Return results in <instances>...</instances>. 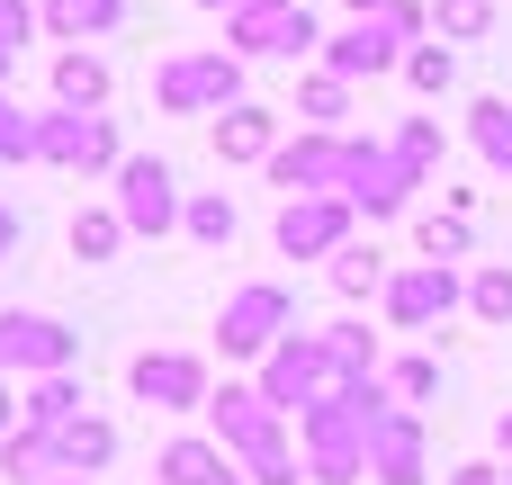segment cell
<instances>
[{
    "mask_svg": "<svg viewBox=\"0 0 512 485\" xmlns=\"http://www.w3.org/2000/svg\"><path fill=\"white\" fill-rule=\"evenodd\" d=\"M207 414H216V450L243 459V477H252V485H297L288 414H270L261 387H225V396H207Z\"/></svg>",
    "mask_w": 512,
    "mask_h": 485,
    "instance_id": "obj_1",
    "label": "cell"
},
{
    "mask_svg": "<svg viewBox=\"0 0 512 485\" xmlns=\"http://www.w3.org/2000/svg\"><path fill=\"white\" fill-rule=\"evenodd\" d=\"M153 99L171 108V117H198V108H243V63L216 45V54H171L162 72H153Z\"/></svg>",
    "mask_w": 512,
    "mask_h": 485,
    "instance_id": "obj_2",
    "label": "cell"
},
{
    "mask_svg": "<svg viewBox=\"0 0 512 485\" xmlns=\"http://www.w3.org/2000/svg\"><path fill=\"white\" fill-rule=\"evenodd\" d=\"M288 324H297L288 288H279V279H252V288H234V297H225L216 342H225V360H270V351L288 342Z\"/></svg>",
    "mask_w": 512,
    "mask_h": 485,
    "instance_id": "obj_3",
    "label": "cell"
},
{
    "mask_svg": "<svg viewBox=\"0 0 512 485\" xmlns=\"http://www.w3.org/2000/svg\"><path fill=\"white\" fill-rule=\"evenodd\" d=\"M324 396H342L324 342H315V333H288V342L261 360V405H270V414H315Z\"/></svg>",
    "mask_w": 512,
    "mask_h": 485,
    "instance_id": "obj_4",
    "label": "cell"
},
{
    "mask_svg": "<svg viewBox=\"0 0 512 485\" xmlns=\"http://www.w3.org/2000/svg\"><path fill=\"white\" fill-rule=\"evenodd\" d=\"M414 189H423V171H414L405 153H387V144H351V153H342V207H351V216H369V225H378V216H405Z\"/></svg>",
    "mask_w": 512,
    "mask_h": 485,
    "instance_id": "obj_5",
    "label": "cell"
},
{
    "mask_svg": "<svg viewBox=\"0 0 512 485\" xmlns=\"http://www.w3.org/2000/svg\"><path fill=\"white\" fill-rule=\"evenodd\" d=\"M324 45V27H315V9L306 0H252L243 18H225V54L243 63V54H315Z\"/></svg>",
    "mask_w": 512,
    "mask_h": 485,
    "instance_id": "obj_6",
    "label": "cell"
},
{
    "mask_svg": "<svg viewBox=\"0 0 512 485\" xmlns=\"http://www.w3.org/2000/svg\"><path fill=\"white\" fill-rule=\"evenodd\" d=\"M180 171L162 162V153H126L117 162V216H126V234H171L180 225Z\"/></svg>",
    "mask_w": 512,
    "mask_h": 485,
    "instance_id": "obj_7",
    "label": "cell"
},
{
    "mask_svg": "<svg viewBox=\"0 0 512 485\" xmlns=\"http://www.w3.org/2000/svg\"><path fill=\"white\" fill-rule=\"evenodd\" d=\"M36 162H54V171H117L126 153H117V126L108 117L54 108V117H36Z\"/></svg>",
    "mask_w": 512,
    "mask_h": 485,
    "instance_id": "obj_8",
    "label": "cell"
},
{
    "mask_svg": "<svg viewBox=\"0 0 512 485\" xmlns=\"http://www.w3.org/2000/svg\"><path fill=\"white\" fill-rule=\"evenodd\" d=\"M72 351H81V333L72 324H54V315H0V378H63L72 369Z\"/></svg>",
    "mask_w": 512,
    "mask_h": 485,
    "instance_id": "obj_9",
    "label": "cell"
},
{
    "mask_svg": "<svg viewBox=\"0 0 512 485\" xmlns=\"http://www.w3.org/2000/svg\"><path fill=\"white\" fill-rule=\"evenodd\" d=\"M342 153H351V135H297L270 153V180L288 198H342Z\"/></svg>",
    "mask_w": 512,
    "mask_h": 485,
    "instance_id": "obj_10",
    "label": "cell"
},
{
    "mask_svg": "<svg viewBox=\"0 0 512 485\" xmlns=\"http://www.w3.org/2000/svg\"><path fill=\"white\" fill-rule=\"evenodd\" d=\"M270 234H279L288 261H333V252L351 243V207H342V198H288Z\"/></svg>",
    "mask_w": 512,
    "mask_h": 485,
    "instance_id": "obj_11",
    "label": "cell"
},
{
    "mask_svg": "<svg viewBox=\"0 0 512 485\" xmlns=\"http://www.w3.org/2000/svg\"><path fill=\"white\" fill-rule=\"evenodd\" d=\"M459 297H468V288H459V270L414 261V270H396V279H387V324H396V333H423V324H441Z\"/></svg>",
    "mask_w": 512,
    "mask_h": 485,
    "instance_id": "obj_12",
    "label": "cell"
},
{
    "mask_svg": "<svg viewBox=\"0 0 512 485\" xmlns=\"http://www.w3.org/2000/svg\"><path fill=\"white\" fill-rule=\"evenodd\" d=\"M126 387H135L153 414H198V405H207V360H189V351H144V360L126 369Z\"/></svg>",
    "mask_w": 512,
    "mask_h": 485,
    "instance_id": "obj_13",
    "label": "cell"
},
{
    "mask_svg": "<svg viewBox=\"0 0 512 485\" xmlns=\"http://www.w3.org/2000/svg\"><path fill=\"white\" fill-rule=\"evenodd\" d=\"M324 72L333 81H369V72H405V45L387 18H351L342 36H324Z\"/></svg>",
    "mask_w": 512,
    "mask_h": 485,
    "instance_id": "obj_14",
    "label": "cell"
},
{
    "mask_svg": "<svg viewBox=\"0 0 512 485\" xmlns=\"http://www.w3.org/2000/svg\"><path fill=\"white\" fill-rule=\"evenodd\" d=\"M369 477L378 485H423V414H387L378 432H369Z\"/></svg>",
    "mask_w": 512,
    "mask_h": 485,
    "instance_id": "obj_15",
    "label": "cell"
},
{
    "mask_svg": "<svg viewBox=\"0 0 512 485\" xmlns=\"http://www.w3.org/2000/svg\"><path fill=\"white\" fill-rule=\"evenodd\" d=\"M270 153H279V117H270V108L243 99V108L216 117V162H270Z\"/></svg>",
    "mask_w": 512,
    "mask_h": 485,
    "instance_id": "obj_16",
    "label": "cell"
},
{
    "mask_svg": "<svg viewBox=\"0 0 512 485\" xmlns=\"http://www.w3.org/2000/svg\"><path fill=\"white\" fill-rule=\"evenodd\" d=\"M54 459H63V477H99V468L117 459V423H99V414H72V423L54 432Z\"/></svg>",
    "mask_w": 512,
    "mask_h": 485,
    "instance_id": "obj_17",
    "label": "cell"
},
{
    "mask_svg": "<svg viewBox=\"0 0 512 485\" xmlns=\"http://www.w3.org/2000/svg\"><path fill=\"white\" fill-rule=\"evenodd\" d=\"M36 27H54V36L81 54V36H108V27H126V0H36Z\"/></svg>",
    "mask_w": 512,
    "mask_h": 485,
    "instance_id": "obj_18",
    "label": "cell"
},
{
    "mask_svg": "<svg viewBox=\"0 0 512 485\" xmlns=\"http://www.w3.org/2000/svg\"><path fill=\"white\" fill-rule=\"evenodd\" d=\"M54 108L99 117V108H108V63H99V54H54Z\"/></svg>",
    "mask_w": 512,
    "mask_h": 485,
    "instance_id": "obj_19",
    "label": "cell"
},
{
    "mask_svg": "<svg viewBox=\"0 0 512 485\" xmlns=\"http://www.w3.org/2000/svg\"><path fill=\"white\" fill-rule=\"evenodd\" d=\"M0 477H9V485H63L54 432H9V441H0Z\"/></svg>",
    "mask_w": 512,
    "mask_h": 485,
    "instance_id": "obj_20",
    "label": "cell"
},
{
    "mask_svg": "<svg viewBox=\"0 0 512 485\" xmlns=\"http://www.w3.org/2000/svg\"><path fill=\"white\" fill-rule=\"evenodd\" d=\"M162 485H243V477H234V459L216 441H171L162 450Z\"/></svg>",
    "mask_w": 512,
    "mask_h": 485,
    "instance_id": "obj_21",
    "label": "cell"
},
{
    "mask_svg": "<svg viewBox=\"0 0 512 485\" xmlns=\"http://www.w3.org/2000/svg\"><path fill=\"white\" fill-rule=\"evenodd\" d=\"M18 414H27V432H63V423L81 414V387H72V369H63V378H36Z\"/></svg>",
    "mask_w": 512,
    "mask_h": 485,
    "instance_id": "obj_22",
    "label": "cell"
},
{
    "mask_svg": "<svg viewBox=\"0 0 512 485\" xmlns=\"http://www.w3.org/2000/svg\"><path fill=\"white\" fill-rule=\"evenodd\" d=\"M468 144L512 180V99H477V108H468Z\"/></svg>",
    "mask_w": 512,
    "mask_h": 485,
    "instance_id": "obj_23",
    "label": "cell"
},
{
    "mask_svg": "<svg viewBox=\"0 0 512 485\" xmlns=\"http://www.w3.org/2000/svg\"><path fill=\"white\" fill-rule=\"evenodd\" d=\"M117 243H126V216L117 207H81L72 216V261H117Z\"/></svg>",
    "mask_w": 512,
    "mask_h": 485,
    "instance_id": "obj_24",
    "label": "cell"
},
{
    "mask_svg": "<svg viewBox=\"0 0 512 485\" xmlns=\"http://www.w3.org/2000/svg\"><path fill=\"white\" fill-rule=\"evenodd\" d=\"M333 288H342V297H369V288L387 297V252H378V243H342V252H333Z\"/></svg>",
    "mask_w": 512,
    "mask_h": 485,
    "instance_id": "obj_25",
    "label": "cell"
},
{
    "mask_svg": "<svg viewBox=\"0 0 512 485\" xmlns=\"http://www.w3.org/2000/svg\"><path fill=\"white\" fill-rule=\"evenodd\" d=\"M180 225H189L198 243H234V234H243V216H234V198H225V189H198V198L180 207Z\"/></svg>",
    "mask_w": 512,
    "mask_h": 485,
    "instance_id": "obj_26",
    "label": "cell"
},
{
    "mask_svg": "<svg viewBox=\"0 0 512 485\" xmlns=\"http://www.w3.org/2000/svg\"><path fill=\"white\" fill-rule=\"evenodd\" d=\"M432 27H441V45H477L495 27V0H432Z\"/></svg>",
    "mask_w": 512,
    "mask_h": 485,
    "instance_id": "obj_27",
    "label": "cell"
},
{
    "mask_svg": "<svg viewBox=\"0 0 512 485\" xmlns=\"http://www.w3.org/2000/svg\"><path fill=\"white\" fill-rule=\"evenodd\" d=\"M468 306H477V324H512V261H486L468 279Z\"/></svg>",
    "mask_w": 512,
    "mask_h": 485,
    "instance_id": "obj_28",
    "label": "cell"
},
{
    "mask_svg": "<svg viewBox=\"0 0 512 485\" xmlns=\"http://www.w3.org/2000/svg\"><path fill=\"white\" fill-rule=\"evenodd\" d=\"M297 117H315V135H333V117H351V81L315 72V81L297 90Z\"/></svg>",
    "mask_w": 512,
    "mask_h": 485,
    "instance_id": "obj_29",
    "label": "cell"
},
{
    "mask_svg": "<svg viewBox=\"0 0 512 485\" xmlns=\"http://www.w3.org/2000/svg\"><path fill=\"white\" fill-rule=\"evenodd\" d=\"M405 81H414L423 99H441V90L459 81V54H450V45H414V54H405Z\"/></svg>",
    "mask_w": 512,
    "mask_h": 485,
    "instance_id": "obj_30",
    "label": "cell"
},
{
    "mask_svg": "<svg viewBox=\"0 0 512 485\" xmlns=\"http://www.w3.org/2000/svg\"><path fill=\"white\" fill-rule=\"evenodd\" d=\"M414 243H423V261H441V270H450V261L468 252V216H423V225H414Z\"/></svg>",
    "mask_w": 512,
    "mask_h": 485,
    "instance_id": "obj_31",
    "label": "cell"
},
{
    "mask_svg": "<svg viewBox=\"0 0 512 485\" xmlns=\"http://www.w3.org/2000/svg\"><path fill=\"white\" fill-rule=\"evenodd\" d=\"M0 162H36V117L0 90Z\"/></svg>",
    "mask_w": 512,
    "mask_h": 485,
    "instance_id": "obj_32",
    "label": "cell"
},
{
    "mask_svg": "<svg viewBox=\"0 0 512 485\" xmlns=\"http://www.w3.org/2000/svg\"><path fill=\"white\" fill-rule=\"evenodd\" d=\"M387 396H405V405L441 396V360H396V369H387Z\"/></svg>",
    "mask_w": 512,
    "mask_h": 485,
    "instance_id": "obj_33",
    "label": "cell"
},
{
    "mask_svg": "<svg viewBox=\"0 0 512 485\" xmlns=\"http://www.w3.org/2000/svg\"><path fill=\"white\" fill-rule=\"evenodd\" d=\"M396 153H405L414 171H432V162H441V117H405V135H396Z\"/></svg>",
    "mask_w": 512,
    "mask_h": 485,
    "instance_id": "obj_34",
    "label": "cell"
},
{
    "mask_svg": "<svg viewBox=\"0 0 512 485\" xmlns=\"http://www.w3.org/2000/svg\"><path fill=\"white\" fill-rule=\"evenodd\" d=\"M27 36H36V9H27V0H0V63H18Z\"/></svg>",
    "mask_w": 512,
    "mask_h": 485,
    "instance_id": "obj_35",
    "label": "cell"
},
{
    "mask_svg": "<svg viewBox=\"0 0 512 485\" xmlns=\"http://www.w3.org/2000/svg\"><path fill=\"white\" fill-rule=\"evenodd\" d=\"M387 27H396V45L414 54V36L432 27V9H423V0H387Z\"/></svg>",
    "mask_w": 512,
    "mask_h": 485,
    "instance_id": "obj_36",
    "label": "cell"
},
{
    "mask_svg": "<svg viewBox=\"0 0 512 485\" xmlns=\"http://www.w3.org/2000/svg\"><path fill=\"white\" fill-rule=\"evenodd\" d=\"M450 485H504V468H486V459H468V468H450Z\"/></svg>",
    "mask_w": 512,
    "mask_h": 485,
    "instance_id": "obj_37",
    "label": "cell"
},
{
    "mask_svg": "<svg viewBox=\"0 0 512 485\" xmlns=\"http://www.w3.org/2000/svg\"><path fill=\"white\" fill-rule=\"evenodd\" d=\"M9 252H18V216L0 207V261H9Z\"/></svg>",
    "mask_w": 512,
    "mask_h": 485,
    "instance_id": "obj_38",
    "label": "cell"
},
{
    "mask_svg": "<svg viewBox=\"0 0 512 485\" xmlns=\"http://www.w3.org/2000/svg\"><path fill=\"white\" fill-rule=\"evenodd\" d=\"M342 9H351V18H387V0H342Z\"/></svg>",
    "mask_w": 512,
    "mask_h": 485,
    "instance_id": "obj_39",
    "label": "cell"
},
{
    "mask_svg": "<svg viewBox=\"0 0 512 485\" xmlns=\"http://www.w3.org/2000/svg\"><path fill=\"white\" fill-rule=\"evenodd\" d=\"M198 9H225V18H243V9H252V0H198Z\"/></svg>",
    "mask_w": 512,
    "mask_h": 485,
    "instance_id": "obj_40",
    "label": "cell"
},
{
    "mask_svg": "<svg viewBox=\"0 0 512 485\" xmlns=\"http://www.w3.org/2000/svg\"><path fill=\"white\" fill-rule=\"evenodd\" d=\"M9 414H18V405H9V378H0V441H9Z\"/></svg>",
    "mask_w": 512,
    "mask_h": 485,
    "instance_id": "obj_41",
    "label": "cell"
},
{
    "mask_svg": "<svg viewBox=\"0 0 512 485\" xmlns=\"http://www.w3.org/2000/svg\"><path fill=\"white\" fill-rule=\"evenodd\" d=\"M495 441H504V450H512V414H495Z\"/></svg>",
    "mask_w": 512,
    "mask_h": 485,
    "instance_id": "obj_42",
    "label": "cell"
},
{
    "mask_svg": "<svg viewBox=\"0 0 512 485\" xmlns=\"http://www.w3.org/2000/svg\"><path fill=\"white\" fill-rule=\"evenodd\" d=\"M63 485H90V477H63Z\"/></svg>",
    "mask_w": 512,
    "mask_h": 485,
    "instance_id": "obj_43",
    "label": "cell"
},
{
    "mask_svg": "<svg viewBox=\"0 0 512 485\" xmlns=\"http://www.w3.org/2000/svg\"><path fill=\"white\" fill-rule=\"evenodd\" d=\"M504 485H512V477H504Z\"/></svg>",
    "mask_w": 512,
    "mask_h": 485,
    "instance_id": "obj_44",
    "label": "cell"
}]
</instances>
